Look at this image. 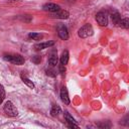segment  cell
<instances>
[{
  "mask_svg": "<svg viewBox=\"0 0 129 129\" xmlns=\"http://www.w3.org/2000/svg\"><path fill=\"white\" fill-rule=\"evenodd\" d=\"M69 57H70L69 51L68 50H63L62 53H61V56H60V63L66 66L68 63V61H69Z\"/></svg>",
  "mask_w": 129,
  "mask_h": 129,
  "instance_id": "7c38bea8",
  "label": "cell"
},
{
  "mask_svg": "<svg viewBox=\"0 0 129 129\" xmlns=\"http://www.w3.org/2000/svg\"><path fill=\"white\" fill-rule=\"evenodd\" d=\"M68 127H70V128H79V125L78 124H68Z\"/></svg>",
  "mask_w": 129,
  "mask_h": 129,
  "instance_id": "7402d4cb",
  "label": "cell"
},
{
  "mask_svg": "<svg viewBox=\"0 0 129 129\" xmlns=\"http://www.w3.org/2000/svg\"><path fill=\"white\" fill-rule=\"evenodd\" d=\"M7 1H9V2H15V1H19V0H7Z\"/></svg>",
  "mask_w": 129,
  "mask_h": 129,
  "instance_id": "603a6c76",
  "label": "cell"
},
{
  "mask_svg": "<svg viewBox=\"0 0 129 129\" xmlns=\"http://www.w3.org/2000/svg\"><path fill=\"white\" fill-rule=\"evenodd\" d=\"M51 16L54 18H57V19H68L70 16V13L67 10H60L59 9L56 12H52Z\"/></svg>",
  "mask_w": 129,
  "mask_h": 129,
  "instance_id": "8992f818",
  "label": "cell"
},
{
  "mask_svg": "<svg viewBox=\"0 0 129 129\" xmlns=\"http://www.w3.org/2000/svg\"><path fill=\"white\" fill-rule=\"evenodd\" d=\"M60 100L62 103H64L66 105H69L70 104V98H69V93H68V90L66 87H62L61 90H60Z\"/></svg>",
  "mask_w": 129,
  "mask_h": 129,
  "instance_id": "30bf717a",
  "label": "cell"
},
{
  "mask_svg": "<svg viewBox=\"0 0 129 129\" xmlns=\"http://www.w3.org/2000/svg\"><path fill=\"white\" fill-rule=\"evenodd\" d=\"M53 44H54L53 40H49V41H45V42H39V43L34 44V48L37 49V50H41V49H44V48H48V47L52 46Z\"/></svg>",
  "mask_w": 129,
  "mask_h": 129,
  "instance_id": "ba28073f",
  "label": "cell"
},
{
  "mask_svg": "<svg viewBox=\"0 0 129 129\" xmlns=\"http://www.w3.org/2000/svg\"><path fill=\"white\" fill-rule=\"evenodd\" d=\"M96 20L101 26H107L108 25V16L107 13L104 11H100L96 15Z\"/></svg>",
  "mask_w": 129,
  "mask_h": 129,
  "instance_id": "277c9868",
  "label": "cell"
},
{
  "mask_svg": "<svg viewBox=\"0 0 129 129\" xmlns=\"http://www.w3.org/2000/svg\"><path fill=\"white\" fill-rule=\"evenodd\" d=\"M119 26L122 27V28L127 29V28L129 27V20H128V18H123V19H121Z\"/></svg>",
  "mask_w": 129,
  "mask_h": 129,
  "instance_id": "e0dca14e",
  "label": "cell"
},
{
  "mask_svg": "<svg viewBox=\"0 0 129 129\" xmlns=\"http://www.w3.org/2000/svg\"><path fill=\"white\" fill-rule=\"evenodd\" d=\"M57 54H56V51L53 50L51 51V53L49 54V57H48V63L51 66V67H54L57 64Z\"/></svg>",
  "mask_w": 129,
  "mask_h": 129,
  "instance_id": "8fae6325",
  "label": "cell"
},
{
  "mask_svg": "<svg viewBox=\"0 0 129 129\" xmlns=\"http://www.w3.org/2000/svg\"><path fill=\"white\" fill-rule=\"evenodd\" d=\"M21 80H22V82H23L27 87H29V88H31V89H33V88H34V84H33V82H32V81H30L28 78L24 77L23 75H21Z\"/></svg>",
  "mask_w": 129,
  "mask_h": 129,
  "instance_id": "9a60e30c",
  "label": "cell"
},
{
  "mask_svg": "<svg viewBox=\"0 0 129 129\" xmlns=\"http://www.w3.org/2000/svg\"><path fill=\"white\" fill-rule=\"evenodd\" d=\"M64 118H66V121L68 122V124H78L77 121L75 120V118H74L68 111L64 112Z\"/></svg>",
  "mask_w": 129,
  "mask_h": 129,
  "instance_id": "4fadbf2b",
  "label": "cell"
},
{
  "mask_svg": "<svg viewBox=\"0 0 129 129\" xmlns=\"http://www.w3.org/2000/svg\"><path fill=\"white\" fill-rule=\"evenodd\" d=\"M32 61L34 62V63H38V62H40V60H41V58H40V56H38V55H34V56H32Z\"/></svg>",
  "mask_w": 129,
  "mask_h": 129,
  "instance_id": "ffe728a7",
  "label": "cell"
},
{
  "mask_svg": "<svg viewBox=\"0 0 129 129\" xmlns=\"http://www.w3.org/2000/svg\"><path fill=\"white\" fill-rule=\"evenodd\" d=\"M58 69H59V73L63 76L64 75V73H66V66H63V64H59V67H58Z\"/></svg>",
  "mask_w": 129,
  "mask_h": 129,
  "instance_id": "44dd1931",
  "label": "cell"
},
{
  "mask_svg": "<svg viewBox=\"0 0 129 129\" xmlns=\"http://www.w3.org/2000/svg\"><path fill=\"white\" fill-rule=\"evenodd\" d=\"M56 31H57V34H58L59 38H61L63 40L69 39V36H70L69 35V30L63 24H61V23L58 24L57 27H56Z\"/></svg>",
  "mask_w": 129,
  "mask_h": 129,
  "instance_id": "5b68a950",
  "label": "cell"
},
{
  "mask_svg": "<svg viewBox=\"0 0 129 129\" xmlns=\"http://www.w3.org/2000/svg\"><path fill=\"white\" fill-rule=\"evenodd\" d=\"M3 58L11 63H14V64H23L24 63V57L20 54H17V53H13V54H5L3 56Z\"/></svg>",
  "mask_w": 129,
  "mask_h": 129,
  "instance_id": "6da1fadb",
  "label": "cell"
},
{
  "mask_svg": "<svg viewBox=\"0 0 129 129\" xmlns=\"http://www.w3.org/2000/svg\"><path fill=\"white\" fill-rule=\"evenodd\" d=\"M111 19H112V22L115 26H119L120 24V21H121V15L118 11L116 10H113L111 12Z\"/></svg>",
  "mask_w": 129,
  "mask_h": 129,
  "instance_id": "9c48e42d",
  "label": "cell"
},
{
  "mask_svg": "<svg viewBox=\"0 0 129 129\" xmlns=\"http://www.w3.org/2000/svg\"><path fill=\"white\" fill-rule=\"evenodd\" d=\"M46 75L49 76V77H52L54 78L56 76V71L53 69V68H49V69H46Z\"/></svg>",
  "mask_w": 129,
  "mask_h": 129,
  "instance_id": "ac0fdd59",
  "label": "cell"
},
{
  "mask_svg": "<svg viewBox=\"0 0 129 129\" xmlns=\"http://www.w3.org/2000/svg\"><path fill=\"white\" fill-rule=\"evenodd\" d=\"M3 110L5 112V114L9 117H16L18 115V111L17 109L15 108V106L12 104V102L10 101H7L5 102L4 106H3Z\"/></svg>",
  "mask_w": 129,
  "mask_h": 129,
  "instance_id": "7a4b0ae2",
  "label": "cell"
},
{
  "mask_svg": "<svg viewBox=\"0 0 129 129\" xmlns=\"http://www.w3.org/2000/svg\"><path fill=\"white\" fill-rule=\"evenodd\" d=\"M94 30H93V27L91 24H85L84 26H82L79 30H78V35L82 38H86V37H89L93 34Z\"/></svg>",
  "mask_w": 129,
  "mask_h": 129,
  "instance_id": "3957f363",
  "label": "cell"
},
{
  "mask_svg": "<svg viewBox=\"0 0 129 129\" xmlns=\"http://www.w3.org/2000/svg\"><path fill=\"white\" fill-rule=\"evenodd\" d=\"M61 112V110H60V108H59V106H57V105H53L52 107H51V110H50V114H51V116H57L59 113Z\"/></svg>",
  "mask_w": 129,
  "mask_h": 129,
  "instance_id": "2e32d148",
  "label": "cell"
},
{
  "mask_svg": "<svg viewBox=\"0 0 129 129\" xmlns=\"http://www.w3.org/2000/svg\"><path fill=\"white\" fill-rule=\"evenodd\" d=\"M28 37H29L30 39H32V40H40V39H42L43 35H42L41 33L31 32V33H29V34H28Z\"/></svg>",
  "mask_w": 129,
  "mask_h": 129,
  "instance_id": "5bb4252c",
  "label": "cell"
},
{
  "mask_svg": "<svg viewBox=\"0 0 129 129\" xmlns=\"http://www.w3.org/2000/svg\"><path fill=\"white\" fill-rule=\"evenodd\" d=\"M4 98H5V90H4L3 86L0 85V104L3 102Z\"/></svg>",
  "mask_w": 129,
  "mask_h": 129,
  "instance_id": "d6986e66",
  "label": "cell"
},
{
  "mask_svg": "<svg viewBox=\"0 0 129 129\" xmlns=\"http://www.w3.org/2000/svg\"><path fill=\"white\" fill-rule=\"evenodd\" d=\"M42 8H43V10L49 11V12H56V11H58L60 9L59 5H57L55 3H46V4H44L42 6Z\"/></svg>",
  "mask_w": 129,
  "mask_h": 129,
  "instance_id": "52a82bcc",
  "label": "cell"
}]
</instances>
